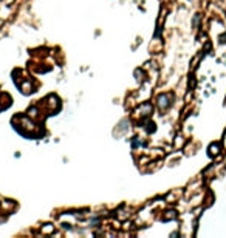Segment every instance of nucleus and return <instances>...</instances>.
<instances>
[{"label": "nucleus", "instance_id": "1", "mask_svg": "<svg viewBox=\"0 0 226 238\" xmlns=\"http://www.w3.org/2000/svg\"><path fill=\"white\" fill-rule=\"evenodd\" d=\"M158 105H161V108H164V107H167L169 105V102H167V96H160L158 98Z\"/></svg>", "mask_w": 226, "mask_h": 238}, {"label": "nucleus", "instance_id": "2", "mask_svg": "<svg viewBox=\"0 0 226 238\" xmlns=\"http://www.w3.org/2000/svg\"><path fill=\"white\" fill-rule=\"evenodd\" d=\"M43 234H53V226L48 224V227H43Z\"/></svg>", "mask_w": 226, "mask_h": 238}]
</instances>
